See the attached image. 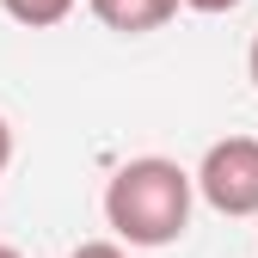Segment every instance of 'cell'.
Instances as JSON below:
<instances>
[{
	"label": "cell",
	"mask_w": 258,
	"mask_h": 258,
	"mask_svg": "<svg viewBox=\"0 0 258 258\" xmlns=\"http://www.w3.org/2000/svg\"><path fill=\"white\" fill-rule=\"evenodd\" d=\"M184 7H190V13H209V19H215V13H234V7H246V0H184Z\"/></svg>",
	"instance_id": "6"
},
{
	"label": "cell",
	"mask_w": 258,
	"mask_h": 258,
	"mask_svg": "<svg viewBox=\"0 0 258 258\" xmlns=\"http://www.w3.org/2000/svg\"><path fill=\"white\" fill-rule=\"evenodd\" d=\"M246 74H252V86H258V37H252V49H246Z\"/></svg>",
	"instance_id": "8"
},
{
	"label": "cell",
	"mask_w": 258,
	"mask_h": 258,
	"mask_svg": "<svg viewBox=\"0 0 258 258\" xmlns=\"http://www.w3.org/2000/svg\"><path fill=\"white\" fill-rule=\"evenodd\" d=\"M197 197L215 215H258V136H228L209 142L203 166H197Z\"/></svg>",
	"instance_id": "2"
},
{
	"label": "cell",
	"mask_w": 258,
	"mask_h": 258,
	"mask_svg": "<svg viewBox=\"0 0 258 258\" xmlns=\"http://www.w3.org/2000/svg\"><path fill=\"white\" fill-rule=\"evenodd\" d=\"M0 258H25V252H19V246H0Z\"/></svg>",
	"instance_id": "9"
},
{
	"label": "cell",
	"mask_w": 258,
	"mask_h": 258,
	"mask_svg": "<svg viewBox=\"0 0 258 258\" xmlns=\"http://www.w3.org/2000/svg\"><path fill=\"white\" fill-rule=\"evenodd\" d=\"M92 19H99L105 31H117V37H148V31H160L184 0H86Z\"/></svg>",
	"instance_id": "3"
},
{
	"label": "cell",
	"mask_w": 258,
	"mask_h": 258,
	"mask_svg": "<svg viewBox=\"0 0 258 258\" xmlns=\"http://www.w3.org/2000/svg\"><path fill=\"white\" fill-rule=\"evenodd\" d=\"M0 13L13 25H25V31H49V25H61L74 13V0H0Z\"/></svg>",
	"instance_id": "4"
},
{
	"label": "cell",
	"mask_w": 258,
	"mask_h": 258,
	"mask_svg": "<svg viewBox=\"0 0 258 258\" xmlns=\"http://www.w3.org/2000/svg\"><path fill=\"white\" fill-rule=\"evenodd\" d=\"M13 166V129H7V117H0V172Z\"/></svg>",
	"instance_id": "7"
},
{
	"label": "cell",
	"mask_w": 258,
	"mask_h": 258,
	"mask_svg": "<svg viewBox=\"0 0 258 258\" xmlns=\"http://www.w3.org/2000/svg\"><path fill=\"white\" fill-rule=\"evenodd\" d=\"M190 197H197V172H184L166 154L123 160L105 184V221L123 246H172L190 228Z\"/></svg>",
	"instance_id": "1"
},
{
	"label": "cell",
	"mask_w": 258,
	"mask_h": 258,
	"mask_svg": "<svg viewBox=\"0 0 258 258\" xmlns=\"http://www.w3.org/2000/svg\"><path fill=\"white\" fill-rule=\"evenodd\" d=\"M68 258H123V246H117V240H86V246H74Z\"/></svg>",
	"instance_id": "5"
}]
</instances>
